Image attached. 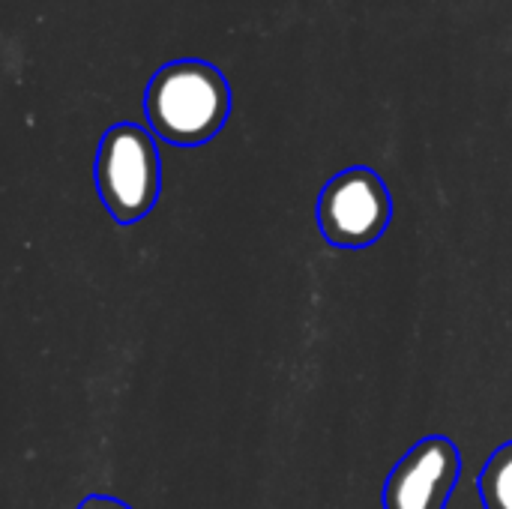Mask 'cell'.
Returning <instances> with one entry per match:
<instances>
[{
    "mask_svg": "<svg viewBox=\"0 0 512 509\" xmlns=\"http://www.w3.org/2000/svg\"><path fill=\"white\" fill-rule=\"evenodd\" d=\"M462 477V453L450 438L432 435L411 447L384 483V509H447Z\"/></svg>",
    "mask_w": 512,
    "mask_h": 509,
    "instance_id": "4",
    "label": "cell"
},
{
    "mask_svg": "<svg viewBox=\"0 0 512 509\" xmlns=\"http://www.w3.org/2000/svg\"><path fill=\"white\" fill-rule=\"evenodd\" d=\"M144 111L153 135L174 147H198L222 132L231 114V90L213 63L174 60L150 78Z\"/></svg>",
    "mask_w": 512,
    "mask_h": 509,
    "instance_id": "1",
    "label": "cell"
},
{
    "mask_svg": "<svg viewBox=\"0 0 512 509\" xmlns=\"http://www.w3.org/2000/svg\"><path fill=\"white\" fill-rule=\"evenodd\" d=\"M78 509H129L123 501H117V498H108V495H93V498H87L84 504Z\"/></svg>",
    "mask_w": 512,
    "mask_h": 509,
    "instance_id": "6",
    "label": "cell"
},
{
    "mask_svg": "<svg viewBox=\"0 0 512 509\" xmlns=\"http://www.w3.org/2000/svg\"><path fill=\"white\" fill-rule=\"evenodd\" d=\"M393 219L387 183L366 165H354L327 180L318 198V228L333 249H369Z\"/></svg>",
    "mask_w": 512,
    "mask_h": 509,
    "instance_id": "3",
    "label": "cell"
},
{
    "mask_svg": "<svg viewBox=\"0 0 512 509\" xmlns=\"http://www.w3.org/2000/svg\"><path fill=\"white\" fill-rule=\"evenodd\" d=\"M96 192L117 225L141 222L159 198L162 165L153 135L138 123L111 126L93 162Z\"/></svg>",
    "mask_w": 512,
    "mask_h": 509,
    "instance_id": "2",
    "label": "cell"
},
{
    "mask_svg": "<svg viewBox=\"0 0 512 509\" xmlns=\"http://www.w3.org/2000/svg\"><path fill=\"white\" fill-rule=\"evenodd\" d=\"M477 492L486 509H512V441L489 456L477 480Z\"/></svg>",
    "mask_w": 512,
    "mask_h": 509,
    "instance_id": "5",
    "label": "cell"
}]
</instances>
